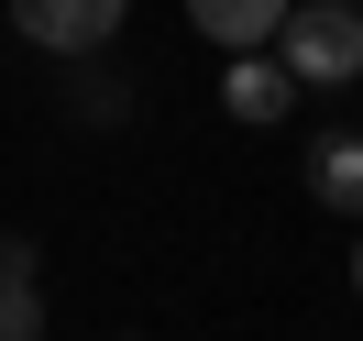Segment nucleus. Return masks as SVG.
<instances>
[{"mask_svg": "<svg viewBox=\"0 0 363 341\" xmlns=\"http://www.w3.org/2000/svg\"><path fill=\"white\" fill-rule=\"evenodd\" d=\"M121 341H143V330H121Z\"/></svg>", "mask_w": 363, "mask_h": 341, "instance_id": "nucleus-8", "label": "nucleus"}, {"mask_svg": "<svg viewBox=\"0 0 363 341\" xmlns=\"http://www.w3.org/2000/svg\"><path fill=\"white\" fill-rule=\"evenodd\" d=\"M286 99H297L286 55H231V77H220V111L231 121H286Z\"/></svg>", "mask_w": 363, "mask_h": 341, "instance_id": "nucleus-4", "label": "nucleus"}, {"mask_svg": "<svg viewBox=\"0 0 363 341\" xmlns=\"http://www.w3.org/2000/svg\"><path fill=\"white\" fill-rule=\"evenodd\" d=\"M275 55H286L297 89H352L363 77V11L352 0H297L286 33H275Z\"/></svg>", "mask_w": 363, "mask_h": 341, "instance_id": "nucleus-1", "label": "nucleus"}, {"mask_svg": "<svg viewBox=\"0 0 363 341\" xmlns=\"http://www.w3.org/2000/svg\"><path fill=\"white\" fill-rule=\"evenodd\" d=\"M352 297H363V242H352Z\"/></svg>", "mask_w": 363, "mask_h": 341, "instance_id": "nucleus-7", "label": "nucleus"}, {"mask_svg": "<svg viewBox=\"0 0 363 341\" xmlns=\"http://www.w3.org/2000/svg\"><path fill=\"white\" fill-rule=\"evenodd\" d=\"M286 11H297V0H187L199 45H220V55H264L275 33H286Z\"/></svg>", "mask_w": 363, "mask_h": 341, "instance_id": "nucleus-3", "label": "nucleus"}, {"mask_svg": "<svg viewBox=\"0 0 363 341\" xmlns=\"http://www.w3.org/2000/svg\"><path fill=\"white\" fill-rule=\"evenodd\" d=\"M308 199L341 209V220H363V133H319L308 143Z\"/></svg>", "mask_w": 363, "mask_h": 341, "instance_id": "nucleus-5", "label": "nucleus"}, {"mask_svg": "<svg viewBox=\"0 0 363 341\" xmlns=\"http://www.w3.org/2000/svg\"><path fill=\"white\" fill-rule=\"evenodd\" d=\"M352 11H363V0H352Z\"/></svg>", "mask_w": 363, "mask_h": 341, "instance_id": "nucleus-9", "label": "nucleus"}, {"mask_svg": "<svg viewBox=\"0 0 363 341\" xmlns=\"http://www.w3.org/2000/svg\"><path fill=\"white\" fill-rule=\"evenodd\" d=\"M0 341H45V286H33V242H0Z\"/></svg>", "mask_w": 363, "mask_h": 341, "instance_id": "nucleus-6", "label": "nucleus"}, {"mask_svg": "<svg viewBox=\"0 0 363 341\" xmlns=\"http://www.w3.org/2000/svg\"><path fill=\"white\" fill-rule=\"evenodd\" d=\"M121 11H133V0H11V33L45 45V55H99L121 33Z\"/></svg>", "mask_w": 363, "mask_h": 341, "instance_id": "nucleus-2", "label": "nucleus"}]
</instances>
